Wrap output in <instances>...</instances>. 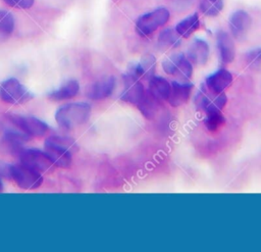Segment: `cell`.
I'll list each match as a JSON object with an SVG mask.
<instances>
[{"instance_id": "6da1fadb", "label": "cell", "mask_w": 261, "mask_h": 252, "mask_svg": "<svg viewBox=\"0 0 261 252\" xmlns=\"http://www.w3.org/2000/svg\"><path fill=\"white\" fill-rule=\"evenodd\" d=\"M76 150V143L68 137L52 136L45 142V152L56 167H69L72 161V153Z\"/></svg>"}, {"instance_id": "7a4b0ae2", "label": "cell", "mask_w": 261, "mask_h": 252, "mask_svg": "<svg viewBox=\"0 0 261 252\" xmlns=\"http://www.w3.org/2000/svg\"><path fill=\"white\" fill-rule=\"evenodd\" d=\"M91 114V106L84 102L69 103L60 107L55 113L56 122L63 128L71 129L85 123Z\"/></svg>"}, {"instance_id": "3957f363", "label": "cell", "mask_w": 261, "mask_h": 252, "mask_svg": "<svg viewBox=\"0 0 261 252\" xmlns=\"http://www.w3.org/2000/svg\"><path fill=\"white\" fill-rule=\"evenodd\" d=\"M7 170L9 177L21 189L34 190L42 185V174L39 171L30 168L21 163L16 165H9Z\"/></svg>"}, {"instance_id": "277c9868", "label": "cell", "mask_w": 261, "mask_h": 252, "mask_svg": "<svg viewBox=\"0 0 261 252\" xmlns=\"http://www.w3.org/2000/svg\"><path fill=\"white\" fill-rule=\"evenodd\" d=\"M169 16L170 13L167 8L159 7L140 16L136 21V30L143 37L149 36L158 28L164 26L168 21Z\"/></svg>"}, {"instance_id": "5b68a950", "label": "cell", "mask_w": 261, "mask_h": 252, "mask_svg": "<svg viewBox=\"0 0 261 252\" xmlns=\"http://www.w3.org/2000/svg\"><path fill=\"white\" fill-rule=\"evenodd\" d=\"M33 95L14 78H9L0 84V99L9 104H22L31 100Z\"/></svg>"}, {"instance_id": "8992f818", "label": "cell", "mask_w": 261, "mask_h": 252, "mask_svg": "<svg viewBox=\"0 0 261 252\" xmlns=\"http://www.w3.org/2000/svg\"><path fill=\"white\" fill-rule=\"evenodd\" d=\"M18 157L21 164L33 168L40 173L50 172L55 167L45 151L43 152L37 149H23L19 153Z\"/></svg>"}, {"instance_id": "52a82bcc", "label": "cell", "mask_w": 261, "mask_h": 252, "mask_svg": "<svg viewBox=\"0 0 261 252\" xmlns=\"http://www.w3.org/2000/svg\"><path fill=\"white\" fill-rule=\"evenodd\" d=\"M122 80L123 91L121 92L120 99L124 102L138 105L146 93L143 84L140 82V78L130 68H127Z\"/></svg>"}, {"instance_id": "ba28073f", "label": "cell", "mask_w": 261, "mask_h": 252, "mask_svg": "<svg viewBox=\"0 0 261 252\" xmlns=\"http://www.w3.org/2000/svg\"><path fill=\"white\" fill-rule=\"evenodd\" d=\"M162 68L167 74L174 75L179 80H189L193 73L192 63L182 53H176L164 59Z\"/></svg>"}, {"instance_id": "9c48e42d", "label": "cell", "mask_w": 261, "mask_h": 252, "mask_svg": "<svg viewBox=\"0 0 261 252\" xmlns=\"http://www.w3.org/2000/svg\"><path fill=\"white\" fill-rule=\"evenodd\" d=\"M9 120L28 136L41 137L48 132L47 123L34 116L12 114L9 116Z\"/></svg>"}, {"instance_id": "30bf717a", "label": "cell", "mask_w": 261, "mask_h": 252, "mask_svg": "<svg viewBox=\"0 0 261 252\" xmlns=\"http://www.w3.org/2000/svg\"><path fill=\"white\" fill-rule=\"evenodd\" d=\"M226 101H227V98L223 92L220 94H215L209 91L207 87L201 88L195 99L196 104L201 109H203L206 112V114L210 112L221 111Z\"/></svg>"}, {"instance_id": "8fae6325", "label": "cell", "mask_w": 261, "mask_h": 252, "mask_svg": "<svg viewBox=\"0 0 261 252\" xmlns=\"http://www.w3.org/2000/svg\"><path fill=\"white\" fill-rule=\"evenodd\" d=\"M252 23L250 14L242 9L233 11L228 19V27L231 35L236 39H243L246 37Z\"/></svg>"}, {"instance_id": "7c38bea8", "label": "cell", "mask_w": 261, "mask_h": 252, "mask_svg": "<svg viewBox=\"0 0 261 252\" xmlns=\"http://www.w3.org/2000/svg\"><path fill=\"white\" fill-rule=\"evenodd\" d=\"M115 88V78L110 75L101 79L87 89V96L91 100H101L110 96Z\"/></svg>"}, {"instance_id": "4fadbf2b", "label": "cell", "mask_w": 261, "mask_h": 252, "mask_svg": "<svg viewBox=\"0 0 261 252\" xmlns=\"http://www.w3.org/2000/svg\"><path fill=\"white\" fill-rule=\"evenodd\" d=\"M209 52L210 49L208 43L205 40L199 38L194 39L187 49V55L189 60L196 65L205 64L208 60Z\"/></svg>"}, {"instance_id": "5bb4252c", "label": "cell", "mask_w": 261, "mask_h": 252, "mask_svg": "<svg viewBox=\"0 0 261 252\" xmlns=\"http://www.w3.org/2000/svg\"><path fill=\"white\" fill-rule=\"evenodd\" d=\"M232 82V74L225 68H220L206 78V87L215 94L222 93Z\"/></svg>"}, {"instance_id": "9a60e30c", "label": "cell", "mask_w": 261, "mask_h": 252, "mask_svg": "<svg viewBox=\"0 0 261 252\" xmlns=\"http://www.w3.org/2000/svg\"><path fill=\"white\" fill-rule=\"evenodd\" d=\"M28 141V135L24 133H14L7 132L0 144V148L5 153H10L13 155H19V153L24 149L23 145Z\"/></svg>"}, {"instance_id": "2e32d148", "label": "cell", "mask_w": 261, "mask_h": 252, "mask_svg": "<svg viewBox=\"0 0 261 252\" xmlns=\"http://www.w3.org/2000/svg\"><path fill=\"white\" fill-rule=\"evenodd\" d=\"M193 89V84L191 83H179L172 82L171 89L168 96V102L173 107H178L186 104L190 98Z\"/></svg>"}, {"instance_id": "e0dca14e", "label": "cell", "mask_w": 261, "mask_h": 252, "mask_svg": "<svg viewBox=\"0 0 261 252\" xmlns=\"http://www.w3.org/2000/svg\"><path fill=\"white\" fill-rule=\"evenodd\" d=\"M216 44L221 61L223 63L231 62L236 54L234 43L231 37L226 32L220 31L216 35Z\"/></svg>"}, {"instance_id": "ac0fdd59", "label": "cell", "mask_w": 261, "mask_h": 252, "mask_svg": "<svg viewBox=\"0 0 261 252\" xmlns=\"http://www.w3.org/2000/svg\"><path fill=\"white\" fill-rule=\"evenodd\" d=\"M171 89V84L162 78V77H155L153 75L149 80V93L156 98L158 101L167 100Z\"/></svg>"}, {"instance_id": "d6986e66", "label": "cell", "mask_w": 261, "mask_h": 252, "mask_svg": "<svg viewBox=\"0 0 261 252\" xmlns=\"http://www.w3.org/2000/svg\"><path fill=\"white\" fill-rule=\"evenodd\" d=\"M80 91V84L75 80H69L58 89L50 92L47 96L51 101H62L74 97Z\"/></svg>"}, {"instance_id": "ffe728a7", "label": "cell", "mask_w": 261, "mask_h": 252, "mask_svg": "<svg viewBox=\"0 0 261 252\" xmlns=\"http://www.w3.org/2000/svg\"><path fill=\"white\" fill-rule=\"evenodd\" d=\"M155 57L151 54H147L144 57H142L140 62L132 64L128 68H130L139 78L151 79L155 70Z\"/></svg>"}, {"instance_id": "44dd1931", "label": "cell", "mask_w": 261, "mask_h": 252, "mask_svg": "<svg viewBox=\"0 0 261 252\" xmlns=\"http://www.w3.org/2000/svg\"><path fill=\"white\" fill-rule=\"evenodd\" d=\"M200 27V20L197 13H194L190 16H187L182 20H180L176 27V33L184 38H189L192 34H194Z\"/></svg>"}, {"instance_id": "7402d4cb", "label": "cell", "mask_w": 261, "mask_h": 252, "mask_svg": "<svg viewBox=\"0 0 261 252\" xmlns=\"http://www.w3.org/2000/svg\"><path fill=\"white\" fill-rule=\"evenodd\" d=\"M158 43L161 47H164V48L177 47L180 44L179 35L176 33L175 30L165 29L160 33L158 38Z\"/></svg>"}, {"instance_id": "603a6c76", "label": "cell", "mask_w": 261, "mask_h": 252, "mask_svg": "<svg viewBox=\"0 0 261 252\" xmlns=\"http://www.w3.org/2000/svg\"><path fill=\"white\" fill-rule=\"evenodd\" d=\"M14 29V18L6 10L0 9V38L5 39L11 35Z\"/></svg>"}, {"instance_id": "cb8c5ba5", "label": "cell", "mask_w": 261, "mask_h": 252, "mask_svg": "<svg viewBox=\"0 0 261 252\" xmlns=\"http://www.w3.org/2000/svg\"><path fill=\"white\" fill-rule=\"evenodd\" d=\"M157 99L154 98L149 91L147 93H145L144 97L142 98V100L139 102L138 107L141 110V112L148 118L153 117L155 111H156V103H157Z\"/></svg>"}, {"instance_id": "d4e9b609", "label": "cell", "mask_w": 261, "mask_h": 252, "mask_svg": "<svg viewBox=\"0 0 261 252\" xmlns=\"http://www.w3.org/2000/svg\"><path fill=\"white\" fill-rule=\"evenodd\" d=\"M223 8V0H201L200 10L207 16H216Z\"/></svg>"}, {"instance_id": "484cf974", "label": "cell", "mask_w": 261, "mask_h": 252, "mask_svg": "<svg viewBox=\"0 0 261 252\" xmlns=\"http://www.w3.org/2000/svg\"><path fill=\"white\" fill-rule=\"evenodd\" d=\"M223 123H224V117L220 111L207 113V116L205 119V125L209 131L211 132L217 131L219 128L223 125Z\"/></svg>"}, {"instance_id": "4316f807", "label": "cell", "mask_w": 261, "mask_h": 252, "mask_svg": "<svg viewBox=\"0 0 261 252\" xmlns=\"http://www.w3.org/2000/svg\"><path fill=\"white\" fill-rule=\"evenodd\" d=\"M246 61H247V64L252 68L258 66L261 63V49L256 48L247 52Z\"/></svg>"}, {"instance_id": "83f0119b", "label": "cell", "mask_w": 261, "mask_h": 252, "mask_svg": "<svg viewBox=\"0 0 261 252\" xmlns=\"http://www.w3.org/2000/svg\"><path fill=\"white\" fill-rule=\"evenodd\" d=\"M7 5L15 8L27 9L33 6L35 0H3Z\"/></svg>"}, {"instance_id": "f1b7e54d", "label": "cell", "mask_w": 261, "mask_h": 252, "mask_svg": "<svg viewBox=\"0 0 261 252\" xmlns=\"http://www.w3.org/2000/svg\"><path fill=\"white\" fill-rule=\"evenodd\" d=\"M3 191V185H2V182H1V179H0V193Z\"/></svg>"}]
</instances>
